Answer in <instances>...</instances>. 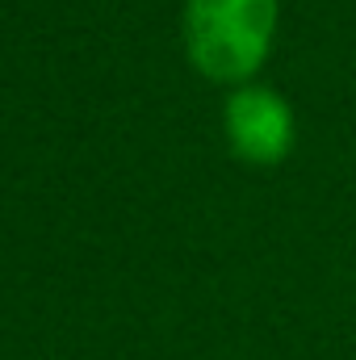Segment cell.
I'll return each mask as SVG.
<instances>
[{"label":"cell","mask_w":356,"mask_h":360,"mask_svg":"<svg viewBox=\"0 0 356 360\" xmlns=\"http://www.w3.org/2000/svg\"><path fill=\"white\" fill-rule=\"evenodd\" d=\"M276 34V0H189L184 46L201 76L243 84L265 68Z\"/></svg>","instance_id":"cell-1"},{"label":"cell","mask_w":356,"mask_h":360,"mask_svg":"<svg viewBox=\"0 0 356 360\" xmlns=\"http://www.w3.org/2000/svg\"><path fill=\"white\" fill-rule=\"evenodd\" d=\"M227 143L231 151L252 164V168H272L289 155L293 147V109L285 96L272 89H239L227 101Z\"/></svg>","instance_id":"cell-2"}]
</instances>
